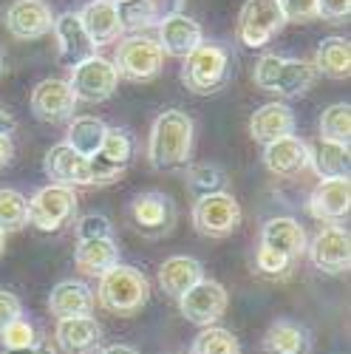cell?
<instances>
[{
	"instance_id": "1",
	"label": "cell",
	"mask_w": 351,
	"mask_h": 354,
	"mask_svg": "<svg viewBox=\"0 0 351 354\" xmlns=\"http://www.w3.org/2000/svg\"><path fill=\"white\" fill-rule=\"evenodd\" d=\"M196 125L184 111H164L156 116L148 139V162L156 170H176L184 167L193 153Z\"/></svg>"
},
{
	"instance_id": "2",
	"label": "cell",
	"mask_w": 351,
	"mask_h": 354,
	"mask_svg": "<svg viewBox=\"0 0 351 354\" xmlns=\"http://www.w3.org/2000/svg\"><path fill=\"white\" fill-rule=\"evenodd\" d=\"M94 301L111 315L131 317L142 312V306L151 301V281L142 270L131 267V263H116V267L99 275Z\"/></svg>"
},
{
	"instance_id": "3",
	"label": "cell",
	"mask_w": 351,
	"mask_h": 354,
	"mask_svg": "<svg viewBox=\"0 0 351 354\" xmlns=\"http://www.w3.org/2000/svg\"><path fill=\"white\" fill-rule=\"evenodd\" d=\"M232 80V57L218 43H201L196 46L182 66V82L187 91L198 97L218 94Z\"/></svg>"
},
{
	"instance_id": "4",
	"label": "cell",
	"mask_w": 351,
	"mask_h": 354,
	"mask_svg": "<svg viewBox=\"0 0 351 354\" xmlns=\"http://www.w3.org/2000/svg\"><path fill=\"white\" fill-rule=\"evenodd\" d=\"M241 218L244 213L238 198L227 190L198 196L193 204V227L204 239H227L241 227Z\"/></svg>"
},
{
	"instance_id": "5",
	"label": "cell",
	"mask_w": 351,
	"mask_h": 354,
	"mask_svg": "<svg viewBox=\"0 0 351 354\" xmlns=\"http://www.w3.org/2000/svg\"><path fill=\"white\" fill-rule=\"evenodd\" d=\"M68 88L74 91L77 102L97 105V102H105L116 94V88H120V74H116V68L108 57L91 54V57H85V60L71 66Z\"/></svg>"
},
{
	"instance_id": "6",
	"label": "cell",
	"mask_w": 351,
	"mask_h": 354,
	"mask_svg": "<svg viewBox=\"0 0 351 354\" xmlns=\"http://www.w3.org/2000/svg\"><path fill=\"white\" fill-rule=\"evenodd\" d=\"M77 190L63 185H46L28 198V224L40 232H57L71 224L77 213Z\"/></svg>"
},
{
	"instance_id": "7",
	"label": "cell",
	"mask_w": 351,
	"mask_h": 354,
	"mask_svg": "<svg viewBox=\"0 0 351 354\" xmlns=\"http://www.w3.org/2000/svg\"><path fill=\"white\" fill-rule=\"evenodd\" d=\"M162 66H164V54H162L159 43L148 35H131L128 40L120 43L116 57H113L116 74L131 82H148V80L159 77Z\"/></svg>"
},
{
	"instance_id": "8",
	"label": "cell",
	"mask_w": 351,
	"mask_h": 354,
	"mask_svg": "<svg viewBox=\"0 0 351 354\" xmlns=\"http://www.w3.org/2000/svg\"><path fill=\"white\" fill-rule=\"evenodd\" d=\"M283 26L286 17L278 0H247L238 15V40L247 48H263Z\"/></svg>"
},
{
	"instance_id": "9",
	"label": "cell",
	"mask_w": 351,
	"mask_h": 354,
	"mask_svg": "<svg viewBox=\"0 0 351 354\" xmlns=\"http://www.w3.org/2000/svg\"><path fill=\"white\" fill-rule=\"evenodd\" d=\"M227 304H229V295L227 289L218 283V281H210V278H201L198 283H193L182 298H179V309L182 315L196 323V326H216V323L224 317L227 312Z\"/></svg>"
},
{
	"instance_id": "10",
	"label": "cell",
	"mask_w": 351,
	"mask_h": 354,
	"mask_svg": "<svg viewBox=\"0 0 351 354\" xmlns=\"http://www.w3.org/2000/svg\"><path fill=\"white\" fill-rule=\"evenodd\" d=\"M309 261L314 263V270L326 272V275H343L351 267V239L348 230L340 224H329L320 230L312 244H306Z\"/></svg>"
},
{
	"instance_id": "11",
	"label": "cell",
	"mask_w": 351,
	"mask_h": 354,
	"mask_svg": "<svg viewBox=\"0 0 351 354\" xmlns=\"http://www.w3.org/2000/svg\"><path fill=\"white\" fill-rule=\"evenodd\" d=\"M306 230L289 216H278L269 218L260 230V247L263 252H269L275 258H281L289 267H295L298 258L306 252Z\"/></svg>"
},
{
	"instance_id": "12",
	"label": "cell",
	"mask_w": 351,
	"mask_h": 354,
	"mask_svg": "<svg viewBox=\"0 0 351 354\" xmlns=\"http://www.w3.org/2000/svg\"><path fill=\"white\" fill-rule=\"evenodd\" d=\"M28 102H32V113L40 122H48V125L71 120L74 108H77V100H74V91L68 88V80H60V77L40 80L32 88Z\"/></svg>"
},
{
	"instance_id": "13",
	"label": "cell",
	"mask_w": 351,
	"mask_h": 354,
	"mask_svg": "<svg viewBox=\"0 0 351 354\" xmlns=\"http://www.w3.org/2000/svg\"><path fill=\"white\" fill-rule=\"evenodd\" d=\"M46 176L51 179V185H63V187H94V167H91V159L79 156L77 151L66 142L54 145L51 151L46 153Z\"/></svg>"
},
{
	"instance_id": "14",
	"label": "cell",
	"mask_w": 351,
	"mask_h": 354,
	"mask_svg": "<svg viewBox=\"0 0 351 354\" xmlns=\"http://www.w3.org/2000/svg\"><path fill=\"white\" fill-rule=\"evenodd\" d=\"M156 43H159L162 54L184 60L196 46L204 43V32H201L198 20H193L182 12H173V15H164L156 20Z\"/></svg>"
},
{
	"instance_id": "15",
	"label": "cell",
	"mask_w": 351,
	"mask_h": 354,
	"mask_svg": "<svg viewBox=\"0 0 351 354\" xmlns=\"http://www.w3.org/2000/svg\"><path fill=\"white\" fill-rule=\"evenodd\" d=\"M131 221L136 224L139 232L144 235H164L173 230L176 224V204L170 201V196L159 193V190H148L139 193L131 201Z\"/></svg>"
},
{
	"instance_id": "16",
	"label": "cell",
	"mask_w": 351,
	"mask_h": 354,
	"mask_svg": "<svg viewBox=\"0 0 351 354\" xmlns=\"http://www.w3.org/2000/svg\"><path fill=\"white\" fill-rule=\"evenodd\" d=\"M54 15L46 0H15L6 9V28L15 40H40L51 32Z\"/></svg>"
},
{
	"instance_id": "17",
	"label": "cell",
	"mask_w": 351,
	"mask_h": 354,
	"mask_svg": "<svg viewBox=\"0 0 351 354\" xmlns=\"http://www.w3.org/2000/svg\"><path fill=\"white\" fill-rule=\"evenodd\" d=\"M263 165L278 179H295L303 170H309V145L295 133L263 145Z\"/></svg>"
},
{
	"instance_id": "18",
	"label": "cell",
	"mask_w": 351,
	"mask_h": 354,
	"mask_svg": "<svg viewBox=\"0 0 351 354\" xmlns=\"http://www.w3.org/2000/svg\"><path fill=\"white\" fill-rule=\"evenodd\" d=\"M351 210V185L348 179H320L309 196V213L317 221L337 224Z\"/></svg>"
},
{
	"instance_id": "19",
	"label": "cell",
	"mask_w": 351,
	"mask_h": 354,
	"mask_svg": "<svg viewBox=\"0 0 351 354\" xmlns=\"http://www.w3.org/2000/svg\"><path fill=\"white\" fill-rule=\"evenodd\" d=\"M77 15L97 48L116 43L120 35L125 32L122 17H120V3H113V0H91V3H85L82 12H77Z\"/></svg>"
},
{
	"instance_id": "20",
	"label": "cell",
	"mask_w": 351,
	"mask_h": 354,
	"mask_svg": "<svg viewBox=\"0 0 351 354\" xmlns=\"http://www.w3.org/2000/svg\"><path fill=\"white\" fill-rule=\"evenodd\" d=\"M54 40H57V48H60V60L66 66H74L85 57L97 54V46L91 43L88 32L82 28V20L77 12H63L60 17H54Z\"/></svg>"
},
{
	"instance_id": "21",
	"label": "cell",
	"mask_w": 351,
	"mask_h": 354,
	"mask_svg": "<svg viewBox=\"0 0 351 354\" xmlns=\"http://www.w3.org/2000/svg\"><path fill=\"white\" fill-rule=\"evenodd\" d=\"M295 111H292L286 102H267L260 105L252 120H249V136L260 145H269L275 139L292 136L295 133Z\"/></svg>"
},
{
	"instance_id": "22",
	"label": "cell",
	"mask_w": 351,
	"mask_h": 354,
	"mask_svg": "<svg viewBox=\"0 0 351 354\" xmlns=\"http://www.w3.org/2000/svg\"><path fill=\"white\" fill-rule=\"evenodd\" d=\"M97 306L94 301V292L88 289L79 281H60L51 295H48V312L63 320V317H82V315H91Z\"/></svg>"
},
{
	"instance_id": "23",
	"label": "cell",
	"mask_w": 351,
	"mask_h": 354,
	"mask_svg": "<svg viewBox=\"0 0 351 354\" xmlns=\"http://www.w3.org/2000/svg\"><path fill=\"white\" fill-rule=\"evenodd\" d=\"M99 323L91 315H82V317H63L57 320V329H54V340L66 354H85L91 351L99 343Z\"/></svg>"
},
{
	"instance_id": "24",
	"label": "cell",
	"mask_w": 351,
	"mask_h": 354,
	"mask_svg": "<svg viewBox=\"0 0 351 354\" xmlns=\"http://www.w3.org/2000/svg\"><path fill=\"white\" fill-rule=\"evenodd\" d=\"M74 263H77L79 272L99 278L102 272H108L111 267H116V263H120V247H116L113 235H105V239H85V241H77Z\"/></svg>"
},
{
	"instance_id": "25",
	"label": "cell",
	"mask_w": 351,
	"mask_h": 354,
	"mask_svg": "<svg viewBox=\"0 0 351 354\" xmlns=\"http://www.w3.org/2000/svg\"><path fill=\"white\" fill-rule=\"evenodd\" d=\"M201 278H204L201 261H196L190 255H173L159 267V286L164 289V295H170L176 301Z\"/></svg>"
},
{
	"instance_id": "26",
	"label": "cell",
	"mask_w": 351,
	"mask_h": 354,
	"mask_svg": "<svg viewBox=\"0 0 351 354\" xmlns=\"http://www.w3.org/2000/svg\"><path fill=\"white\" fill-rule=\"evenodd\" d=\"M312 337L295 320H275L263 335V354H309Z\"/></svg>"
},
{
	"instance_id": "27",
	"label": "cell",
	"mask_w": 351,
	"mask_h": 354,
	"mask_svg": "<svg viewBox=\"0 0 351 354\" xmlns=\"http://www.w3.org/2000/svg\"><path fill=\"white\" fill-rule=\"evenodd\" d=\"M309 167L320 179H348V145L317 139L309 145Z\"/></svg>"
},
{
	"instance_id": "28",
	"label": "cell",
	"mask_w": 351,
	"mask_h": 354,
	"mask_svg": "<svg viewBox=\"0 0 351 354\" xmlns=\"http://www.w3.org/2000/svg\"><path fill=\"white\" fill-rule=\"evenodd\" d=\"M314 71L329 80H348L351 74V46L345 37H329L314 51Z\"/></svg>"
},
{
	"instance_id": "29",
	"label": "cell",
	"mask_w": 351,
	"mask_h": 354,
	"mask_svg": "<svg viewBox=\"0 0 351 354\" xmlns=\"http://www.w3.org/2000/svg\"><path fill=\"white\" fill-rule=\"evenodd\" d=\"M314 66L309 60H295V57H283L281 60V68H278V77H275V85H272V94H281V97H301L306 94L309 88L314 85Z\"/></svg>"
},
{
	"instance_id": "30",
	"label": "cell",
	"mask_w": 351,
	"mask_h": 354,
	"mask_svg": "<svg viewBox=\"0 0 351 354\" xmlns=\"http://www.w3.org/2000/svg\"><path fill=\"white\" fill-rule=\"evenodd\" d=\"M105 131H108V125L102 120H97V116H77V120H71V125H68L66 145L71 151H77L79 156L94 159L102 147Z\"/></svg>"
},
{
	"instance_id": "31",
	"label": "cell",
	"mask_w": 351,
	"mask_h": 354,
	"mask_svg": "<svg viewBox=\"0 0 351 354\" xmlns=\"http://www.w3.org/2000/svg\"><path fill=\"white\" fill-rule=\"evenodd\" d=\"M133 153H136V142H133V136H131L125 128H108V131H105V139H102V147H99V153H97V159H102V162L111 165V167L125 170V167L131 165Z\"/></svg>"
},
{
	"instance_id": "32",
	"label": "cell",
	"mask_w": 351,
	"mask_h": 354,
	"mask_svg": "<svg viewBox=\"0 0 351 354\" xmlns=\"http://www.w3.org/2000/svg\"><path fill=\"white\" fill-rule=\"evenodd\" d=\"M28 224V198L20 190L0 187V230L17 232Z\"/></svg>"
},
{
	"instance_id": "33",
	"label": "cell",
	"mask_w": 351,
	"mask_h": 354,
	"mask_svg": "<svg viewBox=\"0 0 351 354\" xmlns=\"http://www.w3.org/2000/svg\"><path fill=\"white\" fill-rule=\"evenodd\" d=\"M190 354H241V343L224 326H204L193 340Z\"/></svg>"
},
{
	"instance_id": "34",
	"label": "cell",
	"mask_w": 351,
	"mask_h": 354,
	"mask_svg": "<svg viewBox=\"0 0 351 354\" xmlns=\"http://www.w3.org/2000/svg\"><path fill=\"white\" fill-rule=\"evenodd\" d=\"M348 133H351V108H348V102L329 105L323 111V116H320V139L348 145Z\"/></svg>"
},
{
	"instance_id": "35",
	"label": "cell",
	"mask_w": 351,
	"mask_h": 354,
	"mask_svg": "<svg viewBox=\"0 0 351 354\" xmlns=\"http://www.w3.org/2000/svg\"><path fill=\"white\" fill-rule=\"evenodd\" d=\"M227 185V173L218 165L210 162H198L187 167V187L196 196H207V193H218Z\"/></svg>"
},
{
	"instance_id": "36",
	"label": "cell",
	"mask_w": 351,
	"mask_h": 354,
	"mask_svg": "<svg viewBox=\"0 0 351 354\" xmlns=\"http://www.w3.org/2000/svg\"><path fill=\"white\" fill-rule=\"evenodd\" d=\"M120 17H122V28L142 32V28H148L159 20V12L153 0H125V3H120Z\"/></svg>"
},
{
	"instance_id": "37",
	"label": "cell",
	"mask_w": 351,
	"mask_h": 354,
	"mask_svg": "<svg viewBox=\"0 0 351 354\" xmlns=\"http://www.w3.org/2000/svg\"><path fill=\"white\" fill-rule=\"evenodd\" d=\"M0 340H3V348H6V351H20V348H35V346H40L37 329H35L28 320H23V317H17L15 323H9V326L0 332Z\"/></svg>"
},
{
	"instance_id": "38",
	"label": "cell",
	"mask_w": 351,
	"mask_h": 354,
	"mask_svg": "<svg viewBox=\"0 0 351 354\" xmlns=\"http://www.w3.org/2000/svg\"><path fill=\"white\" fill-rule=\"evenodd\" d=\"M281 54H263L260 60L255 63V71H252V82L260 88V91H272L275 85V77H278V68H281Z\"/></svg>"
},
{
	"instance_id": "39",
	"label": "cell",
	"mask_w": 351,
	"mask_h": 354,
	"mask_svg": "<svg viewBox=\"0 0 351 354\" xmlns=\"http://www.w3.org/2000/svg\"><path fill=\"white\" fill-rule=\"evenodd\" d=\"M286 23H309L317 20V0H278Z\"/></svg>"
},
{
	"instance_id": "40",
	"label": "cell",
	"mask_w": 351,
	"mask_h": 354,
	"mask_svg": "<svg viewBox=\"0 0 351 354\" xmlns=\"http://www.w3.org/2000/svg\"><path fill=\"white\" fill-rule=\"evenodd\" d=\"M77 241H85V239H105V235H113L111 232V221L99 213H88L77 221Z\"/></svg>"
},
{
	"instance_id": "41",
	"label": "cell",
	"mask_w": 351,
	"mask_h": 354,
	"mask_svg": "<svg viewBox=\"0 0 351 354\" xmlns=\"http://www.w3.org/2000/svg\"><path fill=\"white\" fill-rule=\"evenodd\" d=\"M17 317H23V304L15 292L0 289V332H3L9 323H15Z\"/></svg>"
},
{
	"instance_id": "42",
	"label": "cell",
	"mask_w": 351,
	"mask_h": 354,
	"mask_svg": "<svg viewBox=\"0 0 351 354\" xmlns=\"http://www.w3.org/2000/svg\"><path fill=\"white\" fill-rule=\"evenodd\" d=\"M351 15V0H317V17L329 23H343Z\"/></svg>"
},
{
	"instance_id": "43",
	"label": "cell",
	"mask_w": 351,
	"mask_h": 354,
	"mask_svg": "<svg viewBox=\"0 0 351 354\" xmlns=\"http://www.w3.org/2000/svg\"><path fill=\"white\" fill-rule=\"evenodd\" d=\"M15 159V142L9 133H0V170L9 167Z\"/></svg>"
},
{
	"instance_id": "44",
	"label": "cell",
	"mask_w": 351,
	"mask_h": 354,
	"mask_svg": "<svg viewBox=\"0 0 351 354\" xmlns=\"http://www.w3.org/2000/svg\"><path fill=\"white\" fill-rule=\"evenodd\" d=\"M12 131H15V116L0 108V133H9L12 136Z\"/></svg>"
},
{
	"instance_id": "45",
	"label": "cell",
	"mask_w": 351,
	"mask_h": 354,
	"mask_svg": "<svg viewBox=\"0 0 351 354\" xmlns=\"http://www.w3.org/2000/svg\"><path fill=\"white\" fill-rule=\"evenodd\" d=\"M102 354H139L133 346H125V343H116V346H108Z\"/></svg>"
},
{
	"instance_id": "46",
	"label": "cell",
	"mask_w": 351,
	"mask_h": 354,
	"mask_svg": "<svg viewBox=\"0 0 351 354\" xmlns=\"http://www.w3.org/2000/svg\"><path fill=\"white\" fill-rule=\"evenodd\" d=\"M6 354H43V351L35 346V348H20V351H6Z\"/></svg>"
},
{
	"instance_id": "47",
	"label": "cell",
	"mask_w": 351,
	"mask_h": 354,
	"mask_svg": "<svg viewBox=\"0 0 351 354\" xmlns=\"http://www.w3.org/2000/svg\"><path fill=\"white\" fill-rule=\"evenodd\" d=\"M3 252H6V232L0 230V258H3Z\"/></svg>"
},
{
	"instance_id": "48",
	"label": "cell",
	"mask_w": 351,
	"mask_h": 354,
	"mask_svg": "<svg viewBox=\"0 0 351 354\" xmlns=\"http://www.w3.org/2000/svg\"><path fill=\"white\" fill-rule=\"evenodd\" d=\"M0 74H3V54H0Z\"/></svg>"
},
{
	"instance_id": "49",
	"label": "cell",
	"mask_w": 351,
	"mask_h": 354,
	"mask_svg": "<svg viewBox=\"0 0 351 354\" xmlns=\"http://www.w3.org/2000/svg\"><path fill=\"white\" fill-rule=\"evenodd\" d=\"M113 3H125V0H113Z\"/></svg>"
}]
</instances>
